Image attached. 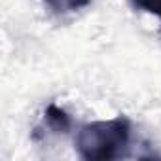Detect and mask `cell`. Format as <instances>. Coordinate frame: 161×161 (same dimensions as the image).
Listing matches in <instances>:
<instances>
[{"label":"cell","instance_id":"cell-4","mask_svg":"<svg viewBox=\"0 0 161 161\" xmlns=\"http://www.w3.org/2000/svg\"><path fill=\"white\" fill-rule=\"evenodd\" d=\"M64 4L68 10H80V8H86L91 4V0H64Z\"/></svg>","mask_w":161,"mask_h":161},{"label":"cell","instance_id":"cell-5","mask_svg":"<svg viewBox=\"0 0 161 161\" xmlns=\"http://www.w3.org/2000/svg\"><path fill=\"white\" fill-rule=\"evenodd\" d=\"M46 2H47L49 6H53V8H57V0H46Z\"/></svg>","mask_w":161,"mask_h":161},{"label":"cell","instance_id":"cell-2","mask_svg":"<svg viewBox=\"0 0 161 161\" xmlns=\"http://www.w3.org/2000/svg\"><path fill=\"white\" fill-rule=\"evenodd\" d=\"M46 121H47L49 129H53L55 133H68L72 127V119H70L68 112H64L55 103H51L46 108Z\"/></svg>","mask_w":161,"mask_h":161},{"label":"cell","instance_id":"cell-3","mask_svg":"<svg viewBox=\"0 0 161 161\" xmlns=\"http://www.w3.org/2000/svg\"><path fill=\"white\" fill-rule=\"evenodd\" d=\"M131 2L135 8H140L142 12L161 17V0H131Z\"/></svg>","mask_w":161,"mask_h":161},{"label":"cell","instance_id":"cell-1","mask_svg":"<svg viewBox=\"0 0 161 161\" xmlns=\"http://www.w3.org/2000/svg\"><path fill=\"white\" fill-rule=\"evenodd\" d=\"M131 140V123L127 118L118 116L112 119L91 121L80 127L76 135V150L82 159L108 161L125 153Z\"/></svg>","mask_w":161,"mask_h":161}]
</instances>
